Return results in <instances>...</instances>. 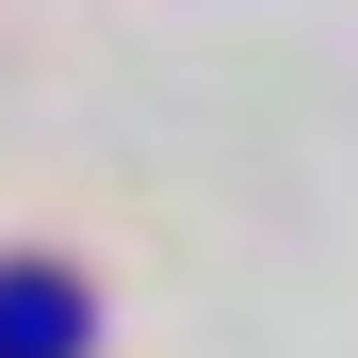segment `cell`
<instances>
[{
	"mask_svg": "<svg viewBox=\"0 0 358 358\" xmlns=\"http://www.w3.org/2000/svg\"><path fill=\"white\" fill-rule=\"evenodd\" d=\"M66 342H82V293L33 277V261H0V358H66Z\"/></svg>",
	"mask_w": 358,
	"mask_h": 358,
	"instance_id": "6da1fadb",
	"label": "cell"
}]
</instances>
